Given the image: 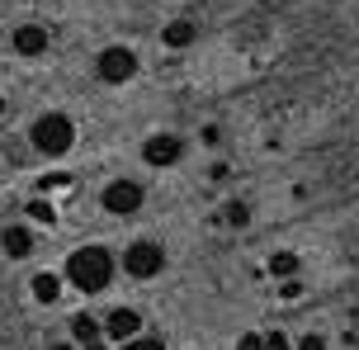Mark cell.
Instances as JSON below:
<instances>
[{"label": "cell", "instance_id": "obj_1", "mask_svg": "<svg viewBox=\"0 0 359 350\" xmlns=\"http://www.w3.org/2000/svg\"><path fill=\"white\" fill-rule=\"evenodd\" d=\"M67 279H72L81 294H100L109 279H114V256H109L104 246H81L67 260Z\"/></svg>", "mask_w": 359, "mask_h": 350}, {"label": "cell", "instance_id": "obj_2", "mask_svg": "<svg viewBox=\"0 0 359 350\" xmlns=\"http://www.w3.org/2000/svg\"><path fill=\"white\" fill-rule=\"evenodd\" d=\"M76 142V123L67 119V114H43L34 123V147L48 152V156H62V152Z\"/></svg>", "mask_w": 359, "mask_h": 350}, {"label": "cell", "instance_id": "obj_3", "mask_svg": "<svg viewBox=\"0 0 359 350\" xmlns=\"http://www.w3.org/2000/svg\"><path fill=\"white\" fill-rule=\"evenodd\" d=\"M100 76H104V86H123L137 76V57L133 48H104L100 53Z\"/></svg>", "mask_w": 359, "mask_h": 350}, {"label": "cell", "instance_id": "obj_4", "mask_svg": "<svg viewBox=\"0 0 359 350\" xmlns=\"http://www.w3.org/2000/svg\"><path fill=\"white\" fill-rule=\"evenodd\" d=\"M123 265H128V275L151 279V275H161L165 256H161V246H151V241H133V246H128V256H123Z\"/></svg>", "mask_w": 359, "mask_h": 350}, {"label": "cell", "instance_id": "obj_5", "mask_svg": "<svg viewBox=\"0 0 359 350\" xmlns=\"http://www.w3.org/2000/svg\"><path fill=\"white\" fill-rule=\"evenodd\" d=\"M104 208L109 213H133V208H142V184H133V180H114L104 184Z\"/></svg>", "mask_w": 359, "mask_h": 350}, {"label": "cell", "instance_id": "obj_6", "mask_svg": "<svg viewBox=\"0 0 359 350\" xmlns=\"http://www.w3.org/2000/svg\"><path fill=\"white\" fill-rule=\"evenodd\" d=\"M180 156H184V142L170 137V133H156V137L142 142V161H151V166H175Z\"/></svg>", "mask_w": 359, "mask_h": 350}, {"label": "cell", "instance_id": "obj_7", "mask_svg": "<svg viewBox=\"0 0 359 350\" xmlns=\"http://www.w3.org/2000/svg\"><path fill=\"white\" fill-rule=\"evenodd\" d=\"M137 327H142V317L133 313V308H114V313L104 317V332L114 336V341H133V336H137Z\"/></svg>", "mask_w": 359, "mask_h": 350}, {"label": "cell", "instance_id": "obj_8", "mask_svg": "<svg viewBox=\"0 0 359 350\" xmlns=\"http://www.w3.org/2000/svg\"><path fill=\"white\" fill-rule=\"evenodd\" d=\"M15 53L19 57H43L48 53V34H43L38 24H24V29L15 34Z\"/></svg>", "mask_w": 359, "mask_h": 350}, {"label": "cell", "instance_id": "obj_9", "mask_svg": "<svg viewBox=\"0 0 359 350\" xmlns=\"http://www.w3.org/2000/svg\"><path fill=\"white\" fill-rule=\"evenodd\" d=\"M0 237H5V251H10V256H29V251H34V232H29V227H5Z\"/></svg>", "mask_w": 359, "mask_h": 350}, {"label": "cell", "instance_id": "obj_10", "mask_svg": "<svg viewBox=\"0 0 359 350\" xmlns=\"http://www.w3.org/2000/svg\"><path fill=\"white\" fill-rule=\"evenodd\" d=\"M165 48H189L194 43V24L189 19H175V24H165Z\"/></svg>", "mask_w": 359, "mask_h": 350}, {"label": "cell", "instance_id": "obj_11", "mask_svg": "<svg viewBox=\"0 0 359 350\" xmlns=\"http://www.w3.org/2000/svg\"><path fill=\"white\" fill-rule=\"evenodd\" d=\"M57 294H62V279H57L53 270H43V275H34V298H38V303H53Z\"/></svg>", "mask_w": 359, "mask_h": 350}, {"label": "cell", "instance_id": "obj_12", "mask_svg": "<svg viewBox=\"0 0 359 350\" xmlns=\"http://www.w3.org/2000/svg\"><path fill=\"white\" fill-rule=\"evenodd\" d=\"M269 275H279V279H293V275H298V256H293V251H279V256L269 260Z\"/></svg>", "mask_w": 359, "mask_h": 350}, {"label": "cell", "instance_id": "obj_13", "mask_svg": "<svg viewBox=\"0 0 359 350\" xmlns=\"http://www.w3.org/2000/svg\"><path fill=\"white\" fill-rule=\"evenodd\" d=\"M72 332H76V341H86V346H90V341L100 336V322H95V317H76Z\"/></svg>", "mask_w": 359, "mask_h": 350}, {"label": "cell", "instance_id": "obj_14", "mask_svg": "<svg viewBox=\"0 0 359 350\" xmlns=\"http://www.w3.org/2000/svg\"><path fill=\"white\" fill-rule=\"evenodd\" d=\"M29 218H34V222H53L57 213H53V203H48V199H29Z\"/></svg>", "mask_w": 359, "mask_h": 350}, {"label": "cell", "instance_id": "obj_15", "mask_svg": "<svg viewBox=\"0 0 359 350\" xmlns=\"http://www.w3.org/2000/svg\"><path fill=\"white\" fill-rule=\"evenodd\" d=\"M123 350H165V346L156 341V336H133V341H128Z\"/></svg>", "mask_w": 359, "mask_h": 350}, {"label": "cell", "instance_id": "obj_16", "mask_svg": "<svg viewBox=\"0 0 359 350\" xmlns=\"http://www.w3.org/2000/svg\"><path fill=\"white\" fill-rule=\"evenodd\" d=\"M246 218H251V208H246V203H227V222H236V227H241Z\"/></svg>", "mask_w": 359, "mask_h": 350}, {"label": "cell", "instance_id": "obj_17", "mask_svg": "<svg viewBox=\"0 0 359 350\" xmlns=\"http://www.w3.org/2000/svg\"><path fill=\"white\" fill-rule=\"evenodd\" d=\"M72 184V175H62V170H53V175H43V189H67Z\"/></svg>", "mask_w": 359, "mask_h": 350}, {"label": "cell", "instance_id": "obj_18", "mask_svg": "<svg viewBox=\"0 0 359 350\" xmlns=\"http://www.w3.org/2000/svg\"><path fill=\"white\" fill-rule=\"evenodd\" d=\"M236 350H265V341H260V336H241V341H236Z\"/></svg>", "mask_w": 359, "mask_h": 350}, {"label": "cell", "instance_id": "obj_19", "mask_svg": "<svg viewBox=\"0 0 359 350\" xmlns=\"http://www.w3.org/2000/svg\"><path fill=\"white\" fill-rule=\"evenodd\" d=\"M265 350H288V336H279V332L265 336Z\"/></svg>", "mask_w": 359, "mask_h": 350}, {"label": "cell", "instance_id": "obj_20", "mask_svg": "<svg viewBox=\"0 0 359 350\" xmlns=\"http://www.w3.org/2000/svg\"><path fill=\"white\" fill-rule=\"evenodd\" d=\"M298 350H326V341H322V336H303V346H298Z\"/></svg>", "mask_w": 359, "mask_h": 350}, {"label": "cell", "instance_id": "obj_21", "mask_svg": "<svg viewBox=\"0 0 359 350\" xmlns=\"http://www.w3.org/2000/svg\"><path fill=\"white\" fill-rule=\"evenodd\" d=\"M53 350H72V346H53Z\"/></svg>", "mask_w": 359, "mask_h": 350}, {"label": "cell", "instance_id": "obj_22", "mask_svg": "<svg viewBox=\"0 0 359 350\" xmlns=\"http://www.w3.org/2000/svg\"><path fill=\"white\" fill-rule=\"evenodd\" d=\"M0 114H5V100H0Z\"/></svg>", "mask_w": 359, "mask_h": 350}]
</instances>
